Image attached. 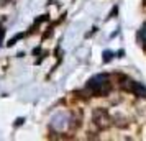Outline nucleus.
I'll use <instances>...</instances> for the list:
<instances>
[{
    "label": "nucleus",
    "instance_id": "f257e3e1",
    "mask_svg": "<svg viewBox=\"0 0 146 141\" xmlns=\"http://www.w3.org/2000/svg\"><path fill=\"white\" fill-rule=\"evenodd\" d=\"M87 90H89L92 95H97V97L107 95L110 90H112V82H110V77H108L107 74L94 75L92 79L87 82Z\"/></svg>",
    "mask_w": 146,
    "mask_h": 141
},
{
    "label": "nucleus",
    "instance_id": "f03ea898",
    "mask_svg": "<svg viewBox=\"0 0 146 141\" xmlns=\"http://www.w3.org/2000/svg\"><path fill=\"white\" fill-rule=\"evenodd\" d=\"M92 123L97 126V130H105L112 125V118L105 108H95L92 112Z\"/></svg>",
    "mask_w": 146,
    "mask_h": 141
},
{
    "label": "nucleus",
    "instance_id": "7ed1b4c3",
    "mask_svg": "<svg viewBox=\"0 0 146 141\" xmlns=\"http://www.w3.org/2000/svg\"><path fill=\"white\" fill-rule=\"evenodd\" d=\"M71 115L66 113V112H61V113H56L51 120V128L56 130V131H64L67 130V126L71 125Z\"/></svg>",
    "mask_w": 146,
    "mask_h": 141
},
{
    "label": "nucleus",
    "instance_id": "20e7f679",
    "mask_svg": "<svg viewBox=\"0 0 146 141\" xmlns=\"http://www.w3.org/2000/svg\"><path fill=\"white\" fill-rule=\"evenodd\" d=\"M126 90L133 92V94L138 95V97H146V87L136 81H126Z\"/></svg>",
    "mask_w": 146,
    "mask_h": 141
},
{
    "label": "nucleus",
    "instance_id": "39448f33",
    "mask_svg": "<svg viewBox=\"0 0 146 141\" xmlns=\"http://www.w3.org/2000/svg\"><path fill=\"white\" fill-rule=\"evenodd\" d=\"M138 36H139V41L143 43V46L146 48V23L143 25V26H141V30H139Z\"/></svg>",
    "mask_w": 146,
    "mask_h": 141
},
{
    "label": "nucleus",
    "instance_id": "423d86ee",
    "mask_svg": "<svg viewBox=\"0 0 146 141\" xmlns=\"http://www.w3.org/2000/svg\"><path fill=\"white\" fill-rule=\"evenodd\" d=\"M112 58H113L112 51H105V53H104V62H110V61H112Z\"/></svg>",
    "mask_w": 146,
    "mask_h": 141
},
{
    "label": "nucleus",
    "instance_id": "0eeeda50",
    "mask_svg": "<svg viewBox=\"0 0 146 141\" xmlns=\"http://www.w3.org/2000/svg\"><path fill=\"white\" fill-rule=\"evenodd\" d=\"M10 2H13V0H0V5H2V7H7Z\"/></svg>",
    "mask_w": 146,
    "mask_h": 141
},
{
    "label": "nucleus",
    "instance_id": "6e6552de",
    "mask_svg": "<svg viewBox=\"0 0 146 141\" xmlns=\"http://www.w3.org/2000/svg\"><path fill=\"white\" fill-rule=\"evenodd\" d=\"M3 33H5V31H3V28H0V43H2V38H3Z\"/></svg>",
    "mask_w": 146,
    "mask_h": 141
}]
</instances>
